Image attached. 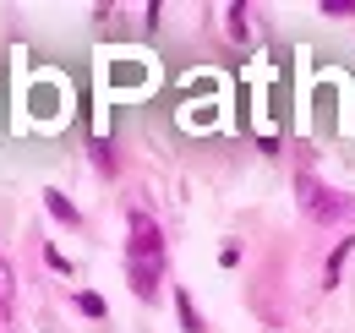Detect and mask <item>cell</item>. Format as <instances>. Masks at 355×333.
Wrapping results in <instances>:
<instances>
[{
  "label": "cell",
  "mask_w": 355,
  "mask_h": 333,
  "mask_svg": "<svg viewBox=\"0 0 355 333\" xmlns=\"http://www.w3.org/2000/svg\"><path fill=\"white\" fill-rule=\"evenodd\" d=\"M322 17H355V0H322Z\"/></svg>",
  "instance_id": "9"
},
{
  "label": "cell",
  "mask_w": 355,
  "mask_h": 333,
  "mask_svg": "<svg viewBox=\"0 0 355 333\" xmlns=\"http://www.w3.org/2000/svg\"><path fill=\"white\" fill-rule=\"evenodd\" d=\"M11 311H17V273L0 257V328H11Z\"/></svg>",
  "instance_id": "4"
},
{
  "label": "cell",
  "mask_w": 355,
  "mask_h": 333,
  "mask_svg": "<svg viewBox=\"0 0 355 333\" xmlns=\"http://www.w3.org/2000/svg\"><path fill=\"white\" fill-rule=\"evenodd\" d=\"M126 230H132V241H126V257H132V262H164V235H159V224L142 208L126 213Z\"/></svg>",
  "instance_id": "2"
},
{
  "label": "cell",
  "mask_w": 355,
  "mask_h": 333,
  "mask_svg": "<svg viewBox=\"0 0 355 333\" xmlns=\"http://www.w3.org/2000/svg\"><path fill=\"white\" fill-rule=\"evenodd\" d=\"M175 306H180V328H186V333H202V317H197V306H191V295L180 290V295H175Z\"/></svg>",
  "instance_id": "7"
},
{
  "label": "cell",
  "mask_w": 355,
  "mask_h": 333,
  "mask_svg": "<svg viewBox=\"0 0 355 333\" xmlns=\"http://www.w3.org/2000/svg\"><path fill=\"white\" fill-rule=\"evenodd\" d=\"M71 300H77V311H83V317H93V323H104V317H110V306H104L93 290H77Z\"/></svg>",
  "instance_id": "5"
},
{
  "label": "cell",
  "mask_w": 355,
  "mask_h": 333,
  "mask_svg": "<svg viewBox=\"0 0 355 333\" xmlns=\"http://www.w3.org/2000/svg\"><path fill=\"white\" fill-rule=\"evenodd\" d=\"M126 279H132V295H137V300H153L159 279H164V262H132V257H126Z\"/></svg>",
  "instance_id": "3"
},
{
  "label": "cell",
  "mask_w": 355,
  "mask_h": 333,
  "mask_svg": "<svg viewBox=\"0 0 355 333\" xmlns=\"http://www.w3.org/2000/svg\"><path fill=\"white\" fill-rule=\"evenodd\" d=\"M44 208L55 213V219H66V224H77V208H71V203H66L60 191H44Z\"/></svg>",
  "instance_id": "8"
},
{
  "label": "cell",
  "mask_w": 355,
  "mask_h": 333,
  "mask_svg": "<svg viewBox=\"0 0 355 333\" xmlns=\"http://www.w3.org/2000/svg\"><path fill=\"white\" fill-rule=\"evenodd\" d=\"M246 17H252L246 6H230V39H235V44H246V39H252V22H246Z\"/></svg>",
  "instance_id": "6"
},
{
  "label": "cell",
  "mask_w": 355,
  "mask_h": 333,
  "mask_svg": "<svg viewBox=\"0 0 355 333\" xmlns=\"http://www.w3.org/2000/svg\"><path fill=\"white\" fill-rule=\"evenodd\" d=\"M301 208H306L317 224H339V219H355V203H350V197L328 191V186H322V180H311V175H301Z\"/></svg>",
  "instance_id": "1"
}]
</instances>
